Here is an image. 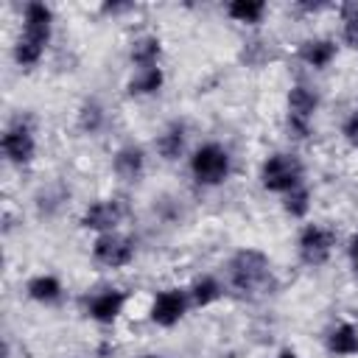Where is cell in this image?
<instances>
[{"label": "cell", "mask_w": 358, "mask_h": 358, "mask_svg": "<svg viewBox=\"0 0 358 358\" xmlns=\"http://www.w3.org/2000/svg\"><path fill=\"white\" fill-rule=\"evenodd\" d=\"M229 282H232L235 291H243V294L263 291L271 282L268 257L257 249H241L229 260Z\"/></svg>", "instance_id": "6da1fadb"}, {"label": "cell", "mask_w": 358, "mask_h": 358, "mask_svg": "<svg viewBox=\"0 0 358 358\" xmlns=\"http://www.w3.org/2000/svg\"><path fill=\"white\" fill-rule=\"evenodd\" d=\"M260 182L271 193H291L294 187L302 185V162H299V157L296 154H285V151L271 154L260 168Z\"/></svg>", "instance_id": "7a4b0ae2"}, {"label": "cell", "mask_w": 358, "mask_h": 358, "mask_svg": "<svg viewBox=\"0 0 358 358\" xmlns=\"http://www.w3.org/2000/svg\"><path fill=\"white\" fill-rule=\"evenodd\" d=\"M190 173L199 185H221L229 176V154L227 148H221L218 143H207L201 148L193 151L190 157Z\"/></svg>", "instance_id": "3957f363"}, {"label": "cell", "mask_w": 358, "mask_h": 358, "mask_svg": "<svg viewBox=\"0 0 358 358\" xmlns=\"http://www.w3.org/2000/svg\"><path fill=\"white\" fill-rule=\"evenodd\" d=\"M319 106V95L305 87V84H296L291 87L288 92V129L294 131V137H308L310 131V117Z\"/></svg>", "instance_id": "277c9868"}, {"label": "cell", "mask_w": 358, "mask_h": 358, "mask_svg": "<svg viewBox=\"0 0 358 358\" xmlns=\"http://www.w3.org/2000/svg\"><path fill=\"white\" fill-rule=\"evenodd\" d=\"M336 246V232L333 229H324L319 224H308L302 232H299V257L308 263V266H319L330 257Z\"/></svg>", "instance_id": "5b68a950"}, {"label": "cell", "mask_w": 358, "mask_h": 358, "mask_svg": "<svg viewBox=\"0 0 358 358\" xmlns=\"http://www.w3.org/2000/svg\"><path fill=\"white\" fill-rule=\"evenodd\" d=\"M92 257L106 266V268H120L126 263H131L134 257V243L126 238V235H117V232H103L98 235V241L92 243Z\"/></svg>", "instance_id": "8992f818"}, {"label": "cell", "mask_w": 358, "mask_h": 358, "mask_svg": "<svg viewBox=\"0 0 358 358\" xmlns=\"http://www.w3.org/2000/svg\"><path fill=\"white\" fill-rule=\"evenodd\" d=\"M0 148H3V154H6L8 162H14V165H28V162L34 159L36 143H34L31 129H28L22 120H17V123H11V126L6 129V134H3V140H0Z\"/></svg>", "instance_id": "52a82bcc"}, {"label": "cell", "mask_w": 358, "mask_h": 358, "mask_svg": "<svg viewBox=\"0 0 358 358\" xmlns=\"http://www.w3.org/2000/svg\"><path fill=\"white\" fill-rule=\"evenodd\" d=\"M123 213H126L123 201H117V199H103V201H95V204H90V207L84 210L81 227H84V229H95V232H101V235H103V232H115V227L120 224Z\"/></svg>", "instance_id": "ba28073f"}, {"label": "cell", "mask_w": 358, "mask_h": 358, "mask_svg": "<svg viewBox=\"0 0 358 358\" xmlns=\"http://www.w3.org/2000/svg\"><path fill=\"white\" fill-rule=\"evenodd\" d=\"M187 310V296L185 291L179 288H168V291H159L151 302V322L159 324V327H171L176 324Z\"/></svg>", "instance_id": "9c48e42d"}, {"label": "cell", "mask_w": 358, "mask_h": 358, "mask_svg": "<svg viewBox=\"0 0 358 358\" xmlns=\"http://www.w3.org/2000/svg\"><path fill=\"white\" fill-rule=\"evenodd\" d=\"M126 305V294L117 291V288H106L101 294H95L90 302H87V313L95 319V322H115L120 316Z\"/></svg>", "instance_id": "30bf717a"}, {"label": "cell", "mask_w": 358, "mask_h": 358, "mask_svg": "<svg viewBox=\"0 0 358 358\" xmlns=\"http://www.w3.org/2000/svg\"><path fill=\"white\" fill-rule=\"evenodd\" d=\"M50 22H53V11L45 3H28L25 6V36H34L39 42L50 39Z\"/></svg>", "instance_id": "8fae6325"}, {"label": "cell", "mask_w": 358, "mask_h": 358, "mask_svg": "<svg viewBox=\"0 0 358 358\" xmlns=\"http://www.w3.org/2000/svg\"><path fill=\"white\" fill-rule=\"evenodd\" d=\"M112 168H115V173H117L120 179L134 182V179H140V173H143V168H145V157H143V151H140L137 145H126V148H120V151L115 154Z\"/></svg>", "instance_id": "7c38bea8"}, {"label": "cell", "mask_w": 358, "mask_h": 358, "mask_svg": "<svg viewBox=\"0 0 358 358\" xmlns=\"http://www.w3.org/2000/svg\"><path fill=\"white\" fill-rule=\"evenodd\" d=\"M296 53L310 67H327L336 56V42H330V39H305Z\"/></svg>", "instance_id": "4fadbf2b"}, {"label": "cell", "mask_w": 358, "mask_h": 358, "mask_svg": "<svg viewBox=\"0 0 358 358\" xmlns=\"http://www.w3.org/2000/svg\"><path fill=\"white\" fill-rule=\"evenodd\" d=\"M327 350L333 355H355L358 352V330L352 324H338L327 336Z\"/></svg>", "instance_id": "5bb4252c"}, {"label": "cell", "mask_w": 358, "mask_h": 358, "mask_svg": "<svg viewBox=\"0 0 358 358\" xmlns=\"http://www.w3.org/2000/svg\"><path fill=\"white\" fill-rule=\"evenodd\" d=\"M159 87H162V70H159L157 64H151V67H137L134 78L129 81V92H131V95H151V92H157Z\"/></svg>", "instance_id": "9a60e30c"}, {"label": "cell", "mask_w": 358, "mask_h": 358, "mask_svg": "<svg viewBox=\"0 0 358 358\" xmlns=\"http://www.w3.org/2000/svg\"><path fill=\"white\" fill-rule=\"evenodd\" d=\"M25 291H28V296L36 299V302H56V299L62 296V282H59L56 277H50V274H39V277L28 280Z\"/></svg>", "instance_id": "2e32d148"}, {"label": "cell", "mask_w": 358, "mask_h": 358, "mask_svg": "<svg viewBox=\"0 0 358 358\" xmlns=\"http://www.w3.org/2000/svg\"><path fill=\"white\" fill-rule=\"evenodd\" d=\"M159 53H162V42H159L157 36H140V39L131 42V62H134L137 67H151V64H157Z\"/></svg>", "instance_id": "e0dca14e"}, {"label": "cell", "mask_w": 358, "mask_h": 358, "mask_svg": "<svg viewBox=\"0 0 358 358\" xmlns=\"http://www.w3.org/2000/svg\"><path fill=\"white\" fill-rule=\"evenodd\" d=\"M185 148V126L182 123H171L159 137H157V151L165 159H176Z\"/></svg>", "instance_id": "ac0fdd59"}, {"label": "cell", "mask_w": 358, "mask_h": 358, "mask_svg": "<svg viewBox=\"0 0 358 358\" xmlns=\"http://www.w3.org/2000/svg\"><path fill=\"white\" fill-rule=\"evenodd\" d=\"M227 14H229L232 20H238V22H249V25H255V22L263 20V14H266V3H263V0H232V3L227 6Z\"/></svg>", "instance_id": "d6986e66"}, {"label": "cell", "mask_w": 358, "mask_h": 358, "mask_svg": "<svg viewBox=\"0 0 358 358\" xmlns=\"http://www.w3.org/2000/svg\"><path fill=\"white\" fill-rule=\"evenodd\" d=\"M45 45H48V42H39V39L22 34V36L17 39V45H14V62L22 64V67L36 64V62L42 59V53H45Z\"/></svg>", "instance_id": "ffe728a7"}, {"label": "cell", "mask_w": 358, "mask_h": 358, "mask_svg": "<svg viewBox=\"0 0 358 358\" xmlns=\"http://www.w3.org/2000/svg\"><path fill=\"white\" fill-rule=\"evenodd\" d=\"M218 296H221V285H218L215 277H201V280H196L193 288H190V299H193V305H199V308L215 302Z\"/></svg>", "instance_id": "44dd1931"}, {"label": "cell", "mask_w": 358, "mask_h": 358, "mask_svg": "<svg viewBox=\"0 0 358 358\" xmlns=\"http://www.w3.org/2000/svg\"><path fill=\"white\" fill-rule=\"evenodd\" d=\"M78 126L90 134H95L101 126H103V106L98 101H87L81 109H78Z\"/></svg>", "instance_id": "7402d4cb"}, {"label": "cell", "mask_w": 358, "mask_h": 358, "mask_svg": "<svg viewBox=\"0 0 358 358\" xmlns=\"http://www.w3.org/2000/svg\"><path fill=\"white\" fill-rule=\"evenodd\" d=\"M310 210V193L308 187H294L291 193H285V213H291L294 218H305Z\"/></svg>", "instance_id": "603a6c76"}, {"label": "cell", "mask_w": 358, "mask_h": 358, "mask_svg": "<svg viewBox=\"0 0 358 358\" xmlns=\"http://www.w3.org/2000/svg\"><path fill=\"white\" fill-rule=\"evenodd\" d=\"M341 14H344V42L352 50H358V3L341 6Z\"/></svg>", "instance_id": "cb8c5ba5"}, {"label": "cell", "mask_w": 358, "mask_h": 358, "mask_svg": "<svg viewBox=\"0 0 358 358\" xmlns=\"http://www.w3.org/2000/svg\"><path fill=\"white\" fill-rule=\"evenodd\" d=\"M344 137H347L352 145H358V109L344 120Z\"/></svg>", "instance_id": "d4e9b609"}, {"label": "cell", "mask_w": 358, "mask_h": 358, "mask_svg": "<svg viewBox=\"0 0 358 358\" xmlns=\"http://www.w3.org/2000/svg\"><path fill=\"white\" fill-rule=\"evenodd\" d=\"M350 255H352V263L358 268V238H352V246H350Z\"/></svg>", "instance_id": "484cf974"}, {"label": "cell", "mask_w": 358, "mask_h": 358, "mask_svg": "<svg viewBox=\"0 0 358 358\" xmlns=\"http://www.w3.org/2000/svg\"><path fill=\"white\" fill-rule=\"evenodd\" d=\"M277 358H299V355H296V352H294V350H282V352H280V355H277Z\"/></svg>", "instance_id": "4316f807"}, {"label": "cell", "mask_w": 358, "mask_h": 358, "mask_svg": "<svg viewBox=\"0 0 358 358\" xmlns=\"http://www.w3.org/2000/svg\"><path fill=\"white\" fill-rule=\"evenodd\" d=\"M145 358H162V355H145Z\"/></svg>", "instance_id": "83f0119b"}]
</instances>
